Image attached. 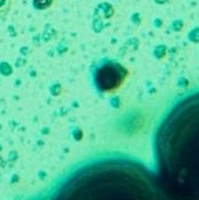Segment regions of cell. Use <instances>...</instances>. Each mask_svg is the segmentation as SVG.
Returning <instances> with one entry per match:
<instances>
[{"label":"cell","mask_w":199,"mask_h":200,"mask_svg":"<svg viewBox=\"0 0 199 200\" xmlns=\"http://www.w3.org/2000/svg\"><path fill=\"white\" fill-rule=\"evenodd\" d=\"M159 157L169 189L199 200V93L180 101L166 118Z\"/></svg>","instance_id":"6da1fadb"},{"label":"cell","mask_w":199,"mask_h":200,"mask_svg":"<svg viewBox=\"0 0 199 200\" xmlns=\"http://www.w3.org/2000/svg\"><path fill=\"white\" fill-rule=\"evenodd\" d=\"M5 1H6V0H0V7L5 4Z\"/></svg>","instance_id":"7a4b0ae2"}]
</instances>
